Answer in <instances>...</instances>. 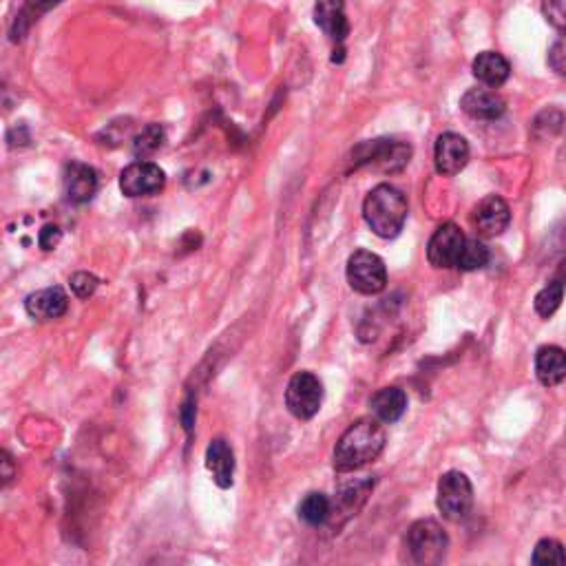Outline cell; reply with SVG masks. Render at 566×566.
I'll use <instances>...</instances> for the list:
<instances>
[{"label": "cell", "mask_w": 566, "mask_h": 566, "mask_svg": "<svg viewBox=\"0 0 566 566\" xmlns=\"http://www.w3.org/2000/svg\"><path fill=\"white\" fill-rule=\"evenodd\" d=\"M62 239V230L56 224H47L38 235V244L43 250H54Z\"/></svg>", "instance_id": "obj_29"}, {"label": "cell", "mask_w": 566, "mask_h": 566, "mask_svg": "<svg viewBox=\"0 0 566 566\" xmlns=\"http://www.w3.org/2000/svg\"><path fill=\"white\" fill-rule=\"evenodd\" d=\"M460 109L474 120H498L505 113V100L496 91L489 89H469L460 98Z\"/></svg>", "instance_id": "obj_16"}, {"label": "cell", "mask_w": 566, "mask_h": 566, "mask_svg": "<svg viewBox=\"0 0 566 566\" xmlns=\"http://www.w3.org/2000/svg\"><path fill=\"white\" fill-rule=\"evenodd\" d=\"M348 283L354 292L359 295H379L387 286V270L383 259L379 255L370 253V250H356L348 259Z\"/></svg>", "instance_id": "obj_6"}, {"label": "cell", "mask_w": 566, "mask_h": 566, "mask_svg": "<svg viewBox=\"0 0 566 566\" xmlns=\"http://www.w3.org/2000/svg\"><path fill=\"white\" fill-rule=\"evenodd\" d=\"M469 162V144L458 133H443L438 135L434 146V164L440 175H458Z\"/></svg>", "instance_id": "obj_10"}, {"label": "cell", "mask_w": 566, "mask_h": 566, "mask_svg": "<svg viewBox=\"0 0 566 566\" xmlns=\"http://www.w3.org/2000/svg\"><path fill=\"white\" fill-rule=\"evenodd\" d=\"M62 3V0H27L25 7L20 9L18 16L14 18V25L9 29V36H12L14 43L23 40L27 31L34 27L40 18H43L49 9H54Z\"/></svg>", "instance_id": "obj_20"}, {"label": "cell", "mask_w": 566, "mask_h": 566, "mask_svg": "<svg viewBox=\"0 0 566 566\" xmlns=\"http://www.w3.org/2000/svg\"><path fill=\"white\" fill-rule=\"evenodd\" d=\"M549 67L558 73V76H566V34L555 43L549 51Z\"/></svg>", "instance_id": "obj_28"}, {"label": "cell", "mask_w": 566, "mask_h": 566, "mask_svg": "<svg viewBox=\"0 0 566 566\" xmlns=\"http://www.w3.org/2000/svg\"><path fill=\"white\" fill-rule=\"evenodd\" d=\"M166 186V173L153 162L138 160L120 173V191L127 197H151Z\"/></svg>", "instance_id": "obj_8"}, {"label": "cell", "mask_w": 566, "mask_h": 566, "mask_svg": "<svg viewBox=\"0 0 566 566\" xmlns=\"http://www.w3.org/2000/svg\"><path fill=\"white\" fill-rule=\"evenodd\" d=\"M332 513V505L326 494L321 491H312L306 498L299 502V518L310 524V527H321L326 524Z\"/></svg>", "instance_id": "obj_21"}, {"label": "cell", "mask_w": 566, "mask_h": 566, "mask_svg": "<svg viewBox=\"0 0 566 566\" xmlns=\"http://www.w3.org/2000/svg\"><path fill=\"white\" fill-rule=\"evenodd\" d=\"M531 562L536 566H564L566 564V549L562 542L553 538H544L536 544Z\"/></svg>", "instance_id": "obj_24"}, {"label": "cell", "mask_w": 566, "mask_h": 566, "mask_svg": "<svg viewBox=\"0 0 566 566\" xmlns=\"http://www.w3.org/2000/svg\"><path fill=\"white\" fill-rule=\"evenodd\" d=\"M3 467H5L3 478H5V482H9V480H12V458H9L7 452L3 454Z\"/></svg>", "instance_id": "obj_30"}, {"label": "cell", "mask_w": 566, "mask_h": 566, "mask_svg": "<svg viewBox=\"0 0 566 566\" xmlns=\"http://www.w3.org/2000/svg\"><path fill=\"white\" fill-rule=\"evenodd\" d=\"M314 23H317L323 34L334 40L339 47L350 34V23L348 16H345L343 0H319V3L314 5Z\"/></svg>", "instance_id": "obj_14"}, {"label": "cell", "mask_w": 566, "mask_h": 566, "mask_svg": "<svg viewBox=\"0 0 566 566\" xmlns=\"http://www.w3.org/2000/svg\"><path fill=\"white\" fill-rule=\"evenodd\" d=\"M385 429L379 418H359L352 423L334 447V469L350 474L381 456L385 449Z\"/></svg>", "instance_id": "obj_1"}, {"label": "cell", "mask_w": 566, "mask_h": 566, "mask_svg": "<svg viewBox=\"0 0 566 566\" xmlns=\"http://www.w3.org/2000/svg\"><path fill=\"white\" fill-rule=\"evenodd\" d=\"M206 469L213 474L217 487L230 489L235 480V454L224 438L211 440L206 449Z\"/></svg>", "instance_id": "obj_15"}, {"label": "cell", "mask_w": 566, "mask_h": 566, "mask_svg": "<svg viewBox=\"0 0 566 566\" xmlns=\"http://www.w3.org/2000/svg\"><path fill=\"white\" fill-rule=\"evenodd\" d=\"M412 146L398 140H370L356 146L352 153L354 169L359 166H372L383 173H398L410 164Z\"/></svg>", "instance_id": "obj_3"}, {"label": "cell", "mask_w": 566, "mask_h": 566, "mask_svg": "<svg viewBox=\"0 0 566 566\" xmlns=\"http://www.w3.org/2000/svg\"><path fill=\"white\" fill-rule=\"evenodd\" d=\"M542 14L555 29L566 34V0H542Z\"/></svg>", "instance_id": "obj_26"}, {"label": "cell", "mask_w": 566, "mask_h": 566, "mask_svg": "<svg viewBox=\"0 0 566 566\" xmlns=\"http://www.w3.org/2000/svg\"><path fill=\"white\" fill-rule=\"evenodd\" d=\"M62 186H65L67 202L82 206V204L91 202L93 195L98 193V173L93 171L89 164L71 162L65 166Z\"/></svg>", "instance_id": "obj_12"}, {"label": "cell", "mask_w": 566, "mask_h": 566, "mask_svg": "<svg viewBox=\"0 0 566 566\" xmlns=\"http://www.w3.org/2000/svg\"><path fill=\"white\" fill-rule=\"evenodd\" d=\"M374 418H379L381 423L392 425L401 418L407 410V396L401 387H383L376 392L370 401Z\"/></svg>", "instance_id": "obj_19"}, {"label": "cell", "mask_w": 566, "mask_h": 566, "mask_svg": "<svg viewBox=\"0 0 566 566\" xmlns=\"http://www.w3.org/2000/svg\"><path fill=\"white\" fill-rule=\"evenodd\" d=\"M465 233L456 224H443L429 239L427 259L434 268H456L458 257L463 253Z\"/></svg>", "instance_id": "obj_9"}, {"label": "cell", "mask_w": 566, "mask_h": 566, "mask_svg": "<svg viewBox=\"0 0 566 566\" xmlns=\"http://www.w3.org/2000/svg\"><path fill=\"white\" fill-rule=\"evenodd\" d=\"M407 197L392 184H379L363 202V217L374 235L394 239L407 222Z\"/></svg>", "instance_id": "obj_2"}, {"label": "cell", "mask_w": 566, "mask_h": 566, "mask_svg": "<svg viewBox=\"0 0 566 566\" xmlns=\"http://www.w3.org/2000/svg\"><path fill=\"white\" fill-rule=\"evenodd\" d=\"M564 299V279H555L551 281L547 288H542L536 297V312L540 317L549 319L551 314H555V310L560 308V303Z\"/></svg>", "instance_id": "obj_25"}, {"label": "cell", "mask_w": 566, "mask_h": 566, "mask_svg": "<svg viewBox=\"0 0 566 566\" xmlns=\"http://www.w3.org/2000/svg\"><path fill=\"white\" fill-rule=\"evenodd\" d=\"M449 547L445 529L434 520H418L407 533V549L416 564H440Z\"/></svg>", "instance_id": "obj_5"}, {"label": "cell", "mask_w": 566, "mask_h": 566, "mask_svg": "<svg viewBox=\"0 0 566 566\" xmlns=\"http://www.w3.org/2000/svg\"><path fill=\"white\" fill-rule=\"evenodd\" d=\"M511 222V211L505 199L498 195H489L474 208L471 224L482 237H498L505 233Z\"/></svg>", "instance_id": "obj_11"}, {"label": "cell", "mask_w": 566, "mask_h": 566, "mask_svg": "<svg viewBox=\"0 0 566 566\" xmlns=\"http://www.w3.org/2000/svg\"><path fill=\"white\" fill-rule=\"evenodd\" d=\"M471 71H474L476 80L482 82V85L498 89L509 80L511 65L505 56L496 54V51H482V54L476 56L474 65H471Z\"/></svg>", "instance_id": "obj_17"}, {"label": "cell", "mask_w": 566, "mask_h": 566, "mask_svg": "<svg viewBox=\"0 0 566 566\" xmlns=\"http://www.w3.org/2000/svg\"><path fill=\"white\" fill-rule=\"evenodd\" d=\"M536 374L544 387H555L566 379V352L558 345H544L536 354Z\"/></svg>", "instance_id": "obj_18"}, {"label": "cell", "mask_w": 566, "mask_h": 566, "mask_svg": "<svg viewBox=\"0 0 566 566\" xmlns=\"http://www.w3.org/2000/svg\"><path fill=\"white\" fill-rule=\"evenodd\" d=\"M436 505L443 518L452 522L469 516L471 507H474V487L463 471H447L440 476Z\"/></svg>", "instance_id": "obj_4"}, {"label": "cell", "mask_w": 566, "mask_h": 566, "mask_svg": "<svg viewBox=\"0 0 566 566\" xmlns=\"http://www.w3.org/2000/svg\"><path fill=\"white\" fill-rule=\"evenodd\" d=\"M67 308H69V297L60 286L31 292V295L25 299V310L29 317L36 321L60 319L62 314L67 312Z\"/></svg>", "instance_id": "obj_13"}, {"label": "cell", "mask_w": 566, "mask_h": 566, "mask_svg": "<svg viewBox=\"0 0 566 566\" xmlns=\"http://www.w3.org/2000/svg\"><path fill=\"white\" fill-rule=\"evenodd\" d=\"M69 283H71V290L76 292L80 299H87L93 295V292H96L100 281L96 275H89V272H76V275L69 279Z\"/></svg>", "instance_id": "obj_27"}, {"label": "cell", "mask_w": 566, "mask_h": 566, "mask_svg": "<svg viewBox=\"0 0 566 566\" xmlns=\"http://www.w3.org/2000/svg\"><path fill=\"white\" fill-rule=\"evenodd\" d=\"M489 264V248L482 244L478 239H467L463 246V253L458 257L456 268L465 270V272H474L485 268Z\"/></svg>", "instance_id": "obj_23"}, {"label": "cell", "mask_w": 566, "mask_h": 566, "mask_svg": "<svg viewBox=\"0 0 566 566\" xmlns=\"http://www.w3.org/2000/svg\"><path fill=\"white\" fill-rule=\"evenodd\" d=\"M323 403V385L312 372H297L286 390V407L299 421L317 416Z\"/></svg>", "instance_id": "obj_7"}, {"label": "cell", "mask_w": 566, "mask_h": 566, "mask_svg": "<svg viewBox=\"0 0 566 566\" xmlns=\"http://www.w3.org/2000/svg\"><path fill=\"white\" fill-rule=\"evenodd\" d=\"M164 140H166V133H164L162 124H155V122L146 124V127L133 138L131 151L135 157H138V160H146V157H151L162 149Z\"/></svg>", "instance_id": "obj_22"}]
</instances>
